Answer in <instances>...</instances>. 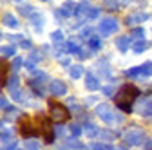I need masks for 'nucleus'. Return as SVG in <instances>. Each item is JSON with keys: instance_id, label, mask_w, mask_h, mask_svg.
<instances>
[{"instance_id": "nucleus-1", "label": "nucleus", "mask_w": 152, "mask_h": 150, "mask_svg": "<svg viewBox=\"0 0 152 150\" xmlns=\"http://www.w3.org/2000/svg\"><path fill=\"white\" fill-rule=\"evenodd\" d=\"M138 96H140V89L134 87V85H130V83H127V85H123L120 89L118 94H114V101H116V105L123 112L130 114V112H132V103L136 101Z\"/></svg>"}, {"instance_id": "nucleus-2", "label": "nucleus", "mask_w": 152, "mask_h": 150, "mask_svg": "<svg viewBox=\"0 0 152 150\" xmlns=\"http://www.w3.org/2000/svg\"><path fill=\"white\" fill-rule=\"evenodd\" d=\"M96 116H100L102 121H105L107 125H118V123L123 121V116L118 114V112H114L109 103H100V105H96Z\"/></svg>"}, {"instance_id": "nucleus-3", "label": "nucleus", "mask_w": 152, "mask_h": 150, "mask_svg": "<svg viewBox=\"0 0 152 150\" xmlns=\"http://www.w3.org/2000/svg\"><path fill=\"white\" fill-rule=\"evenodd\" d=\"M49 118L51 121L56 123H64L69 118V108L62 103H56V101H49Z\"/></svg>"}, {"instance_id": "nucleus-4", "label": "nucleus", "mask_w": 152, "mask_h": 150, "mask_svg": "<svg viewBox=\"0 0 152 150\" xmlns=\"http://www.w3.org/2000/svg\"><path fill=\"white\" fill-rule=\"evenodd\" d=\"M145 138H147V136H145V132H143V128H138V127H130L129 130H125V134H123V141H125V145H129V146L141 145Z\"/></svg>"}, {"instance_id": "nucleus-5", "label": "nucleus", "mask_w": 152, "mask_h": 150, "mask_svg": "<svg viewBox=\"0 0 152 150\" xmlns=\"http://www.w3.org/2000/svg\"><path fill=\"white\" fill-rule=\"evenodd\" d=\"M120 29V24H118V20L114 16H107V18H103V20L100 22V25H98V33L102 34V36H110V34H114Z\"/></svg>"}, {"instance_id": "nucleus-6", "label": "nucleus", "mask_w": 152, "mask_h": 150, "mask_svg": "<svg viewBox=\"0 0 152 150\" xmlns=\"http://www.w3.org/2000/svg\"><path fill=\"white\" fill-rule=\"evenodd\" d=\"M40 132H42V136H44V141L47 143V145H51L53 141H54V132H53V125H51V118H44V114H40Z\"/></svg>"}, {"instance_id": "nucleus-7", "label": "nucleus", "mask_w": 152, "mask_h": 150, "mask_svg": "<svg viewBox=\"0 0 152 150\" xmlns=\"http://www.w3.org/2000/svg\"><path fill=\"white\" fill-rule=\"evenodd\" d=\"M20 134L24 136V139H29V138H34V136H38V132H40V130H38V127H34L33 125V121L24 114V118L20 119Z\"/></svg>"}, {"instance_id": "nucleus-8", "label": "nucleus", "mask_w": 152, "mask_h": 150, "mask_svg": "<svg viewBox=\"0 0 152 150\" xmlns=\"http://www.w3.org/2000/svg\"><path fill=\"white\" fill-rule=\"evenodd\" d=\"M49 92L53 96H65L67 94V83L62 80H51L49 82Z\"/></svg>"}, {"instance_id": "nucleus-9", "label": "nucleus", "mask_w": 152, "mask_h": 150, "mask_svg": "<svg viewBox=\"0 0 152 150\" xmlns=\"http://www.w3.org/2000/svg\"><path fill=\"white\" fill-rule=\"evenodd\" d=\"M148 16L150 15H147V13H132V15H129L125 18V24H129V25H140V24H143V22L148 20Z\"/></svg>"}, {"instance_id": "nucleus-10", "label": "nucleus", "mask_w": 152, "mask_h": 150, "mask_svg": "<svg viewBox=\"0 0 152 150\" xmlns=\"http://www.w3.org/2000/svg\"><path fill=\"white\" fill-rule=\"evenodd\" d=\"M29 20H31V24L34 25V31L36 33H42V27H44V24H45V16L42 15V13H31L29 15Z\"/></svg>"}, {"instance_id": "nucleus-11", "label": "nucleus", "mask_w": 152, "mask_h": 150, "mask_svg": "<svg viewBox=\"0 0 152 150\" xmlns=\"http://www.w3.org/2000/svg\"><path fill=\"white\" fill-rule=\"evenodd\" d=\"M138 112L143 118H152V100H141L138 105Z\"/></svg>"}, {"instance_id": "nucleus-12", "label": "nucleus", "mask_w": 152, "mask_h": 150, "mask_svg": "<svg viewBox=\"0 0 152 150\" xmlns=\"http://www.w3.org/2000/svg\"><path fill=\"white\" fill-rule=\"evenodd\" d=\"M85 87L89 90H98L100 89V78L92 72H87L85 74Z\"/></svg>"}, {"instance_id": "nucleus-13", "label": "nucleus", "mask_w": 152, "mask_h": 150, "mask_svg": "<svg viewBox=\"0 0 152 150\" xmlns=\"http://www.w3.org/2000/svg\"><path fill=\"white\" fill-rule=\"evenodd\" d=\"M82 128H83V134L89 136L91 139H94V138H98V136H100V128L94 125L92 121H85V125H83Z\"/></svg>"}, {"instance_id": "nucleus-14", "label": "nucleus", "mask_w": 152, "mask_h": 150, "mask_svg": "<svg viewBox=\"0 0 152 150\" xmlns=\"http://www.w3.org/2000/svg\"><path fill=\"white\" fill-rule=\"evenodd\" d=\"M54 45L62 47V51H64L65 54H76V52H78V49H80V45L74 44L72 40H67V42H62V44H54Z\"/></svg>"}, {"instance_id": "nucleus-15", "label": "nucleus", "mask_w": 152, "mask_h": 150, "mask_svg": "<svg viewBox=\"0 0 152 150\" xmlns=\"http://www.w3.org/2000/svg\"><path fill=\"white\" fill-rule=\"evenodd\" d=\"M130 42H132V38H130V36H127V34L118 36V38H116V47H118V51L127 52V51L130 49Z\"/></svg>"}, {"instance_id": "nucleus-16", "label": "nucleus", "mask_w": 152, "mask_h": 150, "mask_svg": "<svg viewBox=\"0 0 152 150\" xmlns=\"http://www.w3.org/2000/svg\"><path fill=\"white\" fill-rule=\"evenodd\" d=\"M18 85H20V78H18L16 72H13L11 78H7V82H6V89L9 92H15V90H18Z\"/></svg>"}, {"instance_id": "nucleus-17", "label": "nucleus", "mask_w": 152, "mask_h": 150, "mask_svg": "<svg viewBox=\"0 0 152 150\" xmlns=\"http://www.w3.org/2000/svg\"><path fill=\"white\" fill-rule=\"evenodd\" d=\"M9 72V63L7 60H0V87H6V76Z\"/></svg>"}, {"instance_id": "nucleus-18", "label": "nucleus", "mask_w": 152, "mask_h": 150, "mask_svg": "<svg viewBox=\"0 0 152 150\" xmlns=\"http://www.w3.org/2000/svg\"><path fill=\"white\" fill-rule=\"evenodd\" d=\"M64 145L67 146V148H71V150H82L83 148V143L82 141H78V138H65L64 139Z\"/></svg>"}, {"instance_id": "nucleus-19", "label": "nucleus", "mask_w": 152, "mask_h": 150, "mask_svg": "<svg viewBox=\"0 0 152 150\" xmlns=\"http://www.w3.org/2000/svg\"><path fill=\"white\" fill-rule=\"evenodd\" d=\"M83 74H85V69L82 65H69V76L72 80H80Z\"/></svg>"}, {"instance_id": "nucleus-20", "label": "nucleus", "mask_w": 152, "mask_h": 150, "mask_svg": "<svg viewBox=\"0 0 152 150\" xmlns=\"http://www.w3.org/2000/svg\"><path fill=\"white\" fill-rule=\"evenodd\" d=\"M91 9V2H89V0H82V2L78 4V6H76V11H74V15L76 16H83V15H87V11Z\"/></svg>"}, {"instance_id": "nucleus-21", "label": "nucleus", "mask_w": 152, "mask_h": 150, "mask_svg": "<svg viewBox=\"0 0 152 150\" xmlns=\"http://www.w3.org/2000/svg\"><path fill=\"white\" fill-rule=\"evenodd\" d=\"M148 42L145 40V38H141V40H136L134 44H132V51H134L136 54H140V52H143V51H147L148 49Z\"/></svg>"}, {"instance_id": "nucleus-22", "label": "nucleus", "mask_w": 152, "mask_h": 150, "mask_svg": "<svg viewBox=\"0 0 152 150\" xmlns=\"http://www.w3.org/2000/svg\"><path fill=\"white\" fill-rule=\"evenodd\" d=\"M2 22H4V25H7V27H13V29H16V27H18V20L15 18V15H13V13H6V15H4V18H2Z\"/></svg>"}, {"instance_id": "nucleus-23", "label": "nucleus", "mask_w": 152, "mask_h": 150, "mask_svg": "<svg viewBox=\"0 0 152 150\" xmlns=\"http://www.w3.org/2000/svg\"><path fill=\"white\" fill-rule=\"evenodd\" d=\"M87 42H89V47H91V49H94V51L102 49V40H100V36H96V34H92Z\"/></svg>"}, {"instance_id": "nucleus-24", "label": "nucleus", "mask_w": 152, "mask_h": 150, "mask_svg": "<svg viewBox=\"0 0 152 150\" xmlns=\"http://www.w3.org/2000/svg\"><path fill=\"white\" fill-rule=\"evenodd\" d=\"M125 76L132 78V80H134V78H141V69L140 67H130V69L125 71Z\"/></svg>"}, {"instance_id": "nucleus-25", "label": "nucleus", "mask_w": 152, "mask_h": 150, "mask_svg": "<svg viewBox=\"0 0 152 150\" xmlns=\"http://www.w3.org/2000/svg\"><path fill=\"white\" fill-rule=\"evenodd\" d=\"M140 69H141V78H148V76H152V62H145Z\"/></svg>"}, {"instance_id": "nucleus-26", "label": "nucleus", "mask_w": 152, "mask_h": 150, "mask_svg": "<svg viewBox=\"0 0 152 150\" xmlns=\"http://www.w3.org/2000/svg\"><path fill=\"white\" fill-rule=\"evenodd\" d=\"M69 130H71V134H72L74 138H78V136L83 134V128H82V125H78V123H71V125H69Z\"/></svg>"}, {"instance_id": "nucleus-27", "label": "nucleus", "mask_w": 152, "mask_h": 150, "mask_svg": "<svg viewBox=\"0 0 152 150\" xmlns=\"http://www.w3.org/2000/svg\"><path fill=\"white\" fill-rule=\"evenodd\" d=\"M24 148H26V150H40V145H38V141H36V139L29 138V139H26Z\"/></svg>"}, {"instance_id": "nucleus-28", "label": "nucleus", "mask_w": 152, "mask_h": 150, "mask_svg": "<svg viewBox=\"0 0 152 150\" xmlns=\"http://www.w3.org/2000/svg\"><path fill=\"white\" fill-rule=\"evenodd\" d=\"M100 136H102V139H105V141H114L118 138V134L116 132H110V130H100Z\"/></svg>"}, {"instance_id": "nucleus-29", "label": "nucleus", "mask_w": 152, "mask_h": 150, "mask_svg": "<svg viewBox=\"0 0 152 150\" xmlns=\"http://www.w3.org/2000/svg\"><path fill=\"white\" fill-rule=\"evenodd\" d=\"M0 52H2L6 58H9V56H15L16 54V47L15 45H4L2 49H0Z\"/></svg>"}, {"instance_id": "nucleus-30", "label": "nucleus", "mask_w": 152, "mask_h": 150, "mask_svg": "<svg viewBox=\"0 0 152 150\" xmlns=\"http://www.w3.org/2000/svg\"><path fill=\"white\" fill-rule=\"evenodd\" d=\"M51 42L53 44H62L64 42V33L62 31H53L51 33Z\"/></svg>"}, {"instance_id": "nucleus-31", "label": "nucleus", "mask_w": 152, "mask_h": 150, "mask_svg": "<svg viewBox=\"0 0 152 150\" xmlns=\"http://www.w3.org/2000/svg\"><path fill=\"white\" fill-rule=\"evenodd\" d=\"M76 54H78L82 60H87V58H91V56L94 54V49H91V47L89 49H78V52H76Z\"/></svg>"}, {"instance_id": "nucleus-32", "label": "nucleus", "mask_w": 152, "mask_h": 150, "mask_svg": "<svg viewBox=\"0 0 152 150\" xmlns=\"http://www.w3.org/2000/svg\"><path fill=\"white\" fill-rule=\"evenodd\" d=\"M0 139H2L4 143L11 141V139H13V130H9V128H6V130H0Z\"/></svg>"}, {"instance_id": "nucleus-33", "label": "nucleus", "mask_w": 152, "mask_h": 150, "mask_svg": "<svg viewBox=\"0 0 152 150\" xmlns=\"http://www.w3.org/2000/svg\"><path fill=\"white\" fill-rule=\"evenodd\" d=\"M92 34H94V29H92V27H83V29L80 31V38H82V40H89Z\"/></svg>"}, {"instance_id": "nucleus-34", "label": "nucleus", "mask_w": 152, "mask_h": 150, "mask_svg": "<svg viewBox=\"0 0 152 150\" xmlns=\"http://www.w3.org/2000/svg\"><path fill=\"white\" fill-rule=\"evenodd\" d=\"M143 36H145V29L138 25V27H136L134 31H132V34H130V38H134V40H141Z\"/></svg>"}, {"instance_id": "nucleus-35", "label": "nucleus", "mask_w": 152, "mask_h": 150, "mask_svg": "<svg viewBox=\"0 0 152 150\" xmlns=\"http://www.w3.org/2000/svg\"><path fill=\"white\" fill-rule=\"evenodd\" d=\"M29 60H31V62H34V63H38V62H42V60H44V54H42L40 51H31Z\"/></svg>"}, {"instance_id": "nucleus-36", "label": "nucleus", "mask_w": 152, "mask_h": 150, "mask_svg": "<svg viewBox=\"0 0 152 150\" xmlns=\"http://www.w3.org/2000/svg\"><path fill=\"white\" fill-rule=\"evenodd\" d=\"M85 16L89 18V20H94V18H98V16H100V7H92V6H91V9L87 11Z\"/></svg>"}, {"instance_id": "nucleus-37", "label": "nucleus", "mask_w": 152, "mask_h": 150, "mask_svg": "<svg viewBox=\"0 0 152 150\" xmlns=\"http://www.w3.org/2000/svg\"><path fill=\"white\" fill-rule=\"evenodd\" d=\"M103 6H105L107 9H110V11H116V9L120 7L118 0H103Z\"/></svg>"}, {"instance_id": "nucleus-38", "label": "nucleus", "mask_w": 152, "mask_h": 150, "mask_svg": "<svg viewBox=\"0 0 152 150\" xmlns=\"http://www.w3.org/2000/svg\"><path fill=\"white\" fill-rule=\"evenodd\" d=\"M13 71L15 72H18V71H20V67L24 65V58H20V56H13Z\"/></svg>"}, {"instance_id": "nucleus-39", "label": "nucleus", "mask_w": 152, "mask_h": 150, "mask_svg": "<svg viewBox=\"0 0 152 150\" xmlns=\"http://www.w3.org/2000/svg\"><path fill=\"white\" fill-rule=\"evenodd\" d=\"M102 90H103V94H105V96H114V94H116V87L110 85V83H109V85H105Z\"/></svg>"}, {"instance_id": "nucleus-40", "label": "nucleus", "mask_w": 152, "mask_h": 150, "mask_svg": "<svg viewBox=\"0 0 152 150\" xmlns=\"http://www.w3.org/2000/svg\"><path fill=\"white\" fill-rule=\"evenodd\" d=\"M85 150H105V145L103 143H89L87 146H85Z\"/></svg>"}, {"instance_id": "nucleus-41", "label": "nucleus", "mask_w": 152, "mask_h": 150, "mask_svg": "<svg viewBox=\"0 0 152 150\" xmlns=\"http://www.w3.org/2000/svg\"><path fill=\"white\" fill-rule=\"evenodd\" d=\"M34 78H38V82H45L47 80V72L45 71H33Z\"/></svg>"}, {"instance_id": "nucleus-42", "label": "nucleus", "mask_w": 152, "mask_h": 150, "mask_svg": "<svg viewBox=\"0 0 152 150\" xmlns=\"http://www.w3.org/2000/svg\"><path fill=\"white\" fill-rule=\"evenodd\" d=\"M64 9H65L69 15H74V11H76V4H74V2H65V4H64Z\"/></svg>"}, {"instance_id": "nucleus-43", "label": "nucleus", "mask_w": 152, "mask_h": 150, "mask_svg": "<svg viewBox=\"0 0 152 150\" xmlns=\"http://www.w3.org/2000/svg\"><path fill=\"white\" fill-rule=\"evenodd\" d=\"M2 150H16V141H15V139L7 141V143L2 146Z\"/></svg>"}, {"instance_id": "nucleus-44", "label": "nucleus", "mask_w": 152, "mask_h": 150, "mask_svg": "<svg viewBox=\"0 0 152 150\" xmlns=\"http://www.w3.org/2000/svg\"><path fill=\"white\" fill-rule=\"evenodd\" d=\"M58 60H60V63H62L64 67H69V65H71V60L67 58L65 54H60V56H58Z\"/></svg>"}, {"instance_id": "nucleus-45", "label": "nucleus", "mask_w": 152, "mask_h": 150, "mask_svg": "<svg viewBox=\"0 0 152 150\" xmlns=\"http://www.w3.org/2000/svg\"><path fill=\"white\" fill-rule=\"evenodd\" d=\"M9 107H11V105H9V100L4 98V96H0V108H6V110H7Z\"/></svg>"}, {"instance_id": "nucleus-46", "label": "nucleus", "mask_w": 152, "mask_h": 150, "mask_svg": "<svg viewBox=\"0 0 152 150\" xmlns=\"http://www.w3.org/2000/svg\"><path fill=\"white\" fill-rule=\"evenodd\" d=\"M31 44H33V42L27 40V38H22V40H20V47H22V49H31V47H33Z\"/></svg>"}, {"instance_id": "nucleus-47", "label": "nucleus", "mask_w": 152, "mask_h": 150, "mask_svg": "<svg viewBox=\"0 0 152 150\" xmlns=\"http://www.w3.org/2000/svg\"><path fill=\"white\" fill-rule=\"evenodd\" d=\"M56 136H65V128H64L62 125H58V127L54 128V138H56Z\"/></svg>"}, {"instance_id": "nucleus-48", "label": "nucleus", "mask_w": 152, "mask_h": 150, "mask_svg": "<svg viewBox=\"0 0 152 150\" xmlns=\"http://www.w3.org/2000/svg\"><path fill=\"white\" fill-rule=\"evenodd\" d=\"M20 13L27 16V13H33V7L31 6H20Z\"/></svg>"}, {"instance_id": "nucleus-49", "label": "nucleus", "mask_w": 152, "mask_h": 150, "mask_svg": "<svg viewBox=\"0 0 152 150\" xmlns=\"http://www.w3.org/2000/svg\"><path fill=\"white\" fill-rule=\"evenodd\" d=\"M143 146H145V150H152V139L145 138V139H143Z\"/></svg>"}, {"instance_id": "nucleus-50", "label": "nucleus", "mask_w": 152, "mask_h": 150, "mask_svg": "<svg viewBox=\"0 0 152 150\" xmlns=\"http://www.w3.org/2000/svg\"><path fill=\"white\" fill-rule=\"evenodd\" d=\"M98 101V98H94V96H89V98H85V105H94Z\"/></svg>"}, {"instance_id": "nucleus-51", "label": "nucleus", "mask_w": 152, "mask_h": 150, "mask_svg": "<svg viewBox=\"0 0 152 150\" xmlns=\"http://www.w3.org/2000/svg\"><path fill=\"white\" fill-rule=\"evenodd\" d=\"M67 105H69L71 108H78V105H76V98H69V100H67Z\"/></svg>"}, {"instance_id": "nucleus-52", "label": "nucleus", "mask_w": 152, "mask_h": 150, "mask_svg": "<svg viewBox=\"0 0 152 150\" xmlns=\"http://www.w3.org/2000/svg\"><path fill=\"white\" fill-rule=\"evenodd\" d=\"M105 150H127L125 146H107L105 145Z\"/></svg>"}, {"instance_id": "nucleus-53", "label": "nucleus", "mask_w": 152, "mask_h": 150, "mask_svg": "<svg viewBox=\"0 0 152 150\" xmlns=\"http://www.w3.org/2000/svg\"><path fill=\"white\" fill-rule=\"evenodd\" d=\"M123 4H130V2H136V0H121Z\"/></svg>"}, {"instance_id": "nucleus-54", "label": "nucleus", "mask_w": 152, "mask_h": 150, "mask_svg": "<svg viewBox=\"0 0 152 150\" xmlns=\"http://www.w3.org/2000/svg\"><path fill=\"white\" fill-rule=\"evenodd\" d=\"M13 2H18V4H20V2H22V0H13Z\"/></svg>"}, {"instance_id": "nucleus-55", "label": "nucleus", "mask_w": 152, "mask_h": 150, "mask_svg": "<svg viewBox=\"0 0 152 150\" xmlns=\"http://www.w3.org/2000/svg\"><path fill=\"white\" fill-rule=\"evenodd\" d=\"M2 38H4V34H2V33H0V40H2Z\"/></svg>"}, {"instance_id": "nucleus-56", "label": "nucleus", "mask_w": 152, "mask_h": 150, "mask_svg": "<svg viewBox=\"0 0 152 150\" xmlns=\"http://www.w3.org/2000/svg\"><path fill=\"white\" fill-rule=\"evenodd\" d=\"M16 150H26V148H16Z\"/></svg>"}, {"instance_id": "nucleus-57", "label": "nucleus", "mask_w": 152, "mask_h": 150, "mask_svg": "<svg viewBox=\"0 0 152 150\" xmlns=\"http://www.w3.org/2000/svg\"><path fill=\"white\" fill-rule=\"evenodd\" d=\"M40 2H47V0H40Z\"/></svg>"}]
</instances>
